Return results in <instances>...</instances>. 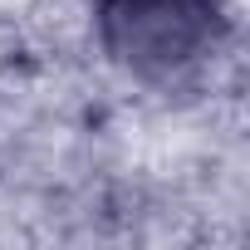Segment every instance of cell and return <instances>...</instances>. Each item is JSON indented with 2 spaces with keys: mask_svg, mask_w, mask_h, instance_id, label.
Returning <instances> with one entry per match:
<instances>
[{
  "mask_svg": "<svg viewBox=\"0 0 250 250\" xmlns=\"http://www.w3.org/2000/svg\"><path fill=\"white\" fill-rule=\"evenodd\" d=\"M93 30L123 74L147 83H182L221 49L216 0H98Z\"/></svg>",
  "mask_w": 250,
  "mask_h": 250,
  "instance_id": "6da1fadb",
  "label": "cell"
}]
</instances>
